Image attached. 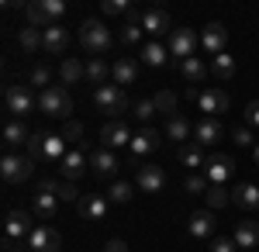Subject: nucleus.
I'll return each mask as SVG.
<instances>
[{"mask_svg":"<svg viewBox=\"0 0 259 252\" xmlns=\"http://www.w3.org/2000/svg\"><path fill=\"white\" fill-rule=\"evenodd\" d=\"M166 49H169V56L183 62V59H190L194 52L200 49V35L190 28V24H183V28H173V35L166 38Z\"/></svg>","mask_w":259,"mask_h":252,"instance_id":"obj_8","label":"nucleus"},{"mask_svg":"<svg viewBox=\"0 0 259 252\" xmlns=\"http://www.w3.org/2000/svg\"><path fill=\"white\" fill-rule=\"evenodd\" d=\"M142 62H145L149 69H166V66H177L180 69V62L169 56V49H166L162 41H152V38L142 45Z\"/></svg>","mask_w":259,"mask_h":252,"instance_id":"obj_16","label":"nucleus"},{"mask_svg":"<svg viewBox=\"0 0 259 252\" xmlns=\"http://www.w3.org/2000/svg\"><path fill=\"white\" fill-rule=\"evenodd\" d=\"M24 245L31 252H59L62 249V235L49 225H35V232L24 238Z\"/></svg>","mask_w":259,"mask_h":252,"instance_id":"obj_14","label":"nucleus"},{"mask_svg":"<svg viewBox=\"0 0 259 252\" xmlns=\"http://www.w3.org/2000/svg\"><path fill=\"white\" fill-rule=\"evenodd\" d=\"M252 159H256V166H259V145H256V149H252Z\"/></svg>","mask_w":259,"mask_h":252,"instance_id":"obj_52","label":"nucleus"},{"mask_svg":"<svg viewBox=\"0 0 259 252\" xmlns=\"http://www.w3.org/2000/svg\"><path fill=\"white\" fill-rule=\"evenodd\" d=\"M187 100H194V104L200 100V90H197V87H187Z\"/></svg>","mask_w":259,"mask_h":252,"instance_id":"obj_51","label":"nucleus"},{"mask_svg":"<svg viewBox=\"0 0 259 252\" xmlns=\"http://www.w3.org/2000/svg\"><path fill=\"white\" fill-rule=\"evenodd\" d=\"M73 104H76V100L69 94V87H62V83H56V87H49V90L38 94V111L45 117H66V121H69Z\"/></svg>","mask_w":259,"mask_h":252,"instance_id":"obj_3","label":"nucleus"},{"mask_svg":"<svg viewBox=\"0 0 259 252\" xmlns=\"http://www.w3.org/2000/svg\"><path fill=\"white\" fill-rule=\"evenodd\" d=\"M107 79H111V66L100 56L90 59V62H87V83H94V90H97V87H107Z\"/></svg>","mask_w":259,"mask_h":252,"instance_id":"obj_36","label":"nucleus"},{"mask_svg":"<svg viewBox=\"0 0 259 252\" xmlns=\"http://www.w3.org/2000/svg\"><path fill=\"white\" fill-rule=\"evenodd\" d=\"M118 166H121V159L111 152V149L90 152V173H97L100 180H114V176H118Z\"/></svg>","mask_w":259,"mask_h":252,"instance_id":"obj_19","label":"nucleus"},{"mask_svg":"<svg viewBox=\"0 0 259 252\" xmlns=\"http://www.w3.org/2000/svg\"><path fill=\"white\" fill-rule=\"evenodd\" d=\"M62 138H66L73 149H80V142H83V121H73V117H69V121L62 124Z\"/></svg>","mask_w":259,"mask_h":252,"instance_id":"obj_43","label":"nucleus"},{"mask_svg":"<svg viewBox=\"0 0 259 252\" xmlns=\"http://www.w3.org/2000/svg\"><path fill=\"white\" fill-rule=\"evenodd\" d=\"M132 114H135V121H139V124H145V128H149V124H152V117L159 114V111H156V100H152V97L135 100V104H132Z\"/></svg>","mask_w":259,"mask_h":252,"instance_id":"obj_37","label":"nucleus"},{"mask_svg":"<svg viewBox=\"0 0 259 252\" xmlns=\"http://www.w3.org/2000/svg\"><path fill=\"white\" fill-rule=\"evenodd\" d=\"M18 49L21 52H35V49H41V31L31 28V24H24V28L18 31Z\"/></svg>","mask_w":259,"mask_h":252,"instance_id":"obj_38","label":"nucleus"},{"mask_svg":"<svg viewBox=\"0 0 259 252\" xmlns=\"http://www.w3.org/2000/svg\"><path fill=\"white\" fill-rule=\"evenodd\" d=\"M111 79H114V87H132L135 79H139V62L135 59H118L114 66H111Z\"/></svg>","mask_w":259,"mask_h":252,"instance_id":"obj_27","label":"nucleus"},{"mask_svg":"<svg viewBox=\"0 0 259 252\" xmlns=\"http://www.w3.org/2000/svg\"><path fill=\"white\" fill-rule=\"evenodd\" d=\"M180 76H183L187 83H190V87H194V83H200L204 76H211V66H207L204 59L190 56V59H183V62H180Z\"/></svg>","mask_w":259,"mask_h":252,"instance_id":"obj_31","label":"nucleus"},{"mask_svg":"<svg viewBox=\"0 0 259 252\" xmlns=\"http://www.w3.org/2000/svg\"><path fill=\"white\" fill-rule=\"evenodd\" d=\"M204 200H207V211H221L225 204H232V194H228L225 187H207Z\"/></svg>","mask_w":259,"mask_h":252,"instance_id":"obj_39","label":"nucleus"},{"mask_svg":"<svg viewBox=\"0 0 259 252\" xmlns=\"http://www.w3.org/2000/svg\"><path fill=\"white\" fill-rule=\"evenodd\" d=\"M107 207H111V200L104 194H83L80 204H76V214H80L83 221H104L107 218Z\"/></svg>","mask_w":259,"mask_h":252,"instance_id":"obj_17","label":"nucleus"},{"mask_svg":"<svg viewBox=\"0 0 259 252\" xmlns=\"http://www.w3.org/2000/svg\"><path fill=\"white\" fill-rule=\"evenodd\" d=\"M187 235L190 238H214L218 235V218H214V211H194L187 218Z\"/></svg>","mask_w":259,"mask_h":252,"instance_id":"obj_15","label":"nucleus"},{"mask_svg":"<svg viewBox=\"0 0 259 252\" xmlns=\"http://www.w3.org/2000/svg\"><path fill=\"white\" fill-rule=\"evenodd\" d=\"M31 214L35 211H24V207H11V211H7V221H4V245H7V249H14L18 242H24L28 235L35 232Z\"/></svg>","mask_w":259,"mask_h":252,"instance_id":"obj_7","label":"nucleus"},{"mask_svg":"<svg viewBox=\"0 0 259 252\" xmlns=\"http://www.w3.org/2000/svg\"><path fill=\"white\" fill-rule=\"evenodd\" d=\"M152 100H156V111H159V114H166V117L177 114V104H180V100H177V94H173V90H159Z\"/></svg>","mask_w":259,"mask_h":252,"instance_id":"obj_40","label":"nucleus"},{"mask_svg":"<svg viewBox=\"0 0 259 252\" xmlns=\"http://www.w3.org/2000/svg\"><path fill=\"white\" fill-rule=\"evenodd\" d=\"M166 138H169V142H177V145H183V142H190V138H194V124H190L183 114H173L169 121H166Z\"/></svg>","mask_w":259,"mask_h":252,"instance_id":"obj_29","label":"nucleus"},{"mask_svg":"<svg viewBox=\"0 0 259 252\" xmlns=\"http://www.w3.org/2000/svg\"><path fill=\"white\" fill-rule=\"evenodd\" d=\"M31 135H35V132H28V124L18 121V117H11V121L4 124V145H7V152H21V145L28 149Z\"/></svg>","mask_w":259,"mask_h":252,"instance_id":"obj_20","label":"nucleus"},{"mask_svg":"<svg viewBox=\"0 0 259 252\" xmlns=\"http://www.w3.org/2000/svg\"><path fill=\"white\" fill-rule=\"evenodd\" d=\"M100 11H104V14H132L135 7H132V4H124V0H104V4H100Z\"/></svg>","mask_w":259,"mask_h":252,"instance_id":"obj_48","label":"nucleus"},{"mask_svg":"<svg viewBox=\"0 0 259 252\" xmlns=\"http://www.w3.org/2000/svg\"><path fill=\"white\" fill-rule=\"evenodd\" d=\"M135 190H139V187H135L132 180H111V183H107V200L118 204V207H124V204H132Z\"/></svg>","mask_w":259,"mask_h":252,"instance_id":"obj_32","label":"nucleus"},{"mask_svg":"<svg viewBox=\"0 0 259 252\" xmlns=\"http://www.w3.org/2000/svg\"><path fill=\"white\" fill-rule=\"evenodd\" d=\"M177 159L183 162V166H187V170H200V166L207 162V155H204V145H200V142H194V138H190V142H183V145L177 149Z\"/></svg>","mask_w":259,"mask_h":252,"instance_id":"obj_28","label":"nucleus"},{"mask_svg":"<svg viewBox=\"0 0 259 252\" xmlns=\"http://www.w3.org/2000/svg\"><path fill=\"white\" fill-rule=\"evenodd\" d=\"M94 107H97L100 114H107V117H121L128 107H132V100H128V94H124L121 87L107 83V87H97V90H94Z\"/></svg>","mask_w":259,"mask_h":252,"instance_id":"obj_6","label":"nucleus"},{"mask_svg":"<svg viewBox=\"0 0 259 252\" xmlns=\"http://www.w3.org/2000/svg\"><path fill=\"white\" fill-rule=\"evenodd\" d=\"M225 45H228V28H225L221 21H207V24L200 28V49L214 59V56L225 52Z\"/></svg>","mask_w":259,"mask_h":252,"instance_id":"obj_12","label":"nucleus"},{"mask_svg":"<svg viewBox=\"0 0 259 252\" xmlns=\"http://www.w3.org/2000/svg\"><path fill=\"white\" fill-rule=\"evenodd\" d=\"M66 145H69V142L62 138V132H35L24 152L31 155V159H45V162H62V159H66V152H69Z\"/></svg>","mask_w":259,"mask_h":252,"instance_id":"obj_1","label":"nucleus"},{"mask_svg":"<svg viewBox=\"0 0 259 252\" xmlns=\"http://www.w3.org/2000/svg\"><path fill=\"white\" fill-rule=\"evenodd\" d=\"M111 31H107V24L104 21H97V18H87L80 24V45L90 52V56L97 59V56H104L107 49H111Z\"/></svg>","mask_w":259,"mask_h":252,"instance_id":"obj_5","label":"nucleus"},{"mask_svg":"<svg viewBox=\"0 0 259 252\" xmlns=\"http://www.w3.org/2000/svg\"><path fill=\"white\" fill-rule=\"evenodd\" d=\"M232 138H235V145H242V149H256V138H252V128L249 124H239L232 132Z\"/></svg>","mask_w":259,"mask_h":252,"instance_id":"obj_47","label":"nucleus"},{"mask_svg":"<svg viewBox=\"0 0 259 252\" xmlns=\"http://www.w3.org/2000/svg\"><path fill=\"white\" fill-rule=\"evenodd\" d=\"M204 176H207V183L211 187H225L232 176H235V159L225 152H214L207 155V162H204Z\"/></svg>","mask_w":259,"mask_h":252,"instance_id":"obj_10","label":"nucleus"},{"mask_svg":"<svg viewBox=\"0 0 259 252\" xmlns=\"http://www.w3.org/2000/svg\"><path fill=\"white\" fill-rule=\"evenodd\" d=\"M41 11H45V18H49V24H59L62 18H66V4L62 0H38Z\"/></svg>","mask_w":259,"mask_h":252,"instance_id":"obj_42","label":"nucleus"},{"mask_svg":"<svg viewBox=\"0 0 259 252\" xmlns=\"http://www.w3.org/2000/svg\"><path fill=\"white\" fill-rule=\"evenodd\" d=\"M232 238H235V245H239L242 252H249V249H256L259 245V221H239L235 225V232H232Z\"/></svg>","mask_w":259,"mask_h":252,"instance_id":"obj_24","label":"nucleus"},{"mask_svg":"<svg viewBox=\"0 0 259 252\" xmlns=\"http://www.w3.org/2000/svg\"><path fill=\"white\" fill-rule=\"evenodd\" d=\"M132 128L124 124V121H107L104 128H100V149H111V152H118L124 145H132Z\"/></svg>","mask_w":259,"mask_h":252,"instance_id":"obj_13","label":"nucleus"},{"mask_svg":"<svg viewBox=\"0 0 259 252\" xmlns=\"http://www.w3.org/2000/svg\"><path fill=\"white\" fill-rule=\"evenodd\" d=\"M211 76L214 79H232L235 76V69H239V62H235V56H228V52H221V56H214L211 62Z\"/></svg>","mask_w":259,"mask_h":252,"instance_id":"obj_35","label":"nucleus"},{"mask_svg":"<svg viewBox=\"0 0 259 252\" xmlns=\"http://www.w3.org/2000/svg\"><path fill=\"white\" fill-rule=\"evenodd\" d=\"M228 104H232V100H228V94H225V90H204V94H200V100H197V107L204 111V117L225 114V111H228Z\"/></svg>","mask_w":259,"mask_h":252,"instance_id":"obj_23","label":"nucleus"},{"mask_svg":"<svg viewBox=\"0 0 259 252\" xmlns=\"http://www.w3.org/2000/svg\"><path fill=\"white\" fill-rule=\"evenodd\" d=\"M104 252H128V245H124V238H111V242L104 245Z\"/></svg>","mask_w":259,"mask_h":252,"instance_id":"obj_50","label":"nucleus"},{"mask_svg":"<svg viewBox=\"0 0 259 252\" xmlns=\"http://www.w3.org/2000/svg\"><path fill=\"white\" fill-rule=\"evenodd\" d=\"M135 187H139L142 194H159L162 187H166V173H162L159 166L145 162V166H139V173H135Z\"/></svg>","mask_w":259,"mask_h":252,"instance_id":"obj_18","label":"nucleus"},{"mask_svg":"<svg viewBox=\"0 0 259 252\" xmlns=\"http://www.w3.org/2000/svg\"><path fill=\"white\" fill-rule=\"evenodd\" d=\"M245 124H249V128H259V100H252V104L245 107Z\"/></svg>","mask_w":259,"mask_h":252,"instance_id":"obj_49","label":"nucleus"},{"mask_svg":"<svg viewBox=\"0 0 259 252\" xmlns=\"http://www.w3.org/2000/svg\"><path fill=\"white\" fill-rule=\"evenodd\" d=\"M4 107H7V114L24 121V117H31L38 111V97L31 94V87L28 83H14V87H7L4 90Z\"/></svg>","mask_w":259,"mask_h":252,"instance_id":"obj_4","label":"nucleus"},{"mask_svg":"<svg viewBox=\"0 0 259 252\" xmlns=\"http://www.w3.org/2000/svg\"><path fill=\"white\" fill-rule=\"evenodd\" d=\"M232 204H239L242 211H259V183H235Z\"/></svg>","mask_w":259,"mask_h":252,"instance_id":"obj_26","label":"nucleus"},{"mask_svg":"<svg viewBox=\"0 0 259 252\" xmlns=\"http://www.w3.org/2000/svg\"><path fill=\"white\" fill-rule=\"evenodd\" d=\"M38 190H52L59 200H73V204H80V190H76V183H66V180H56V176H45Z\"/></svg>","mask_w":259,"mask_h":252,"instance_id":"obj_30","label":"nucleus"},{"mask_svg":"<svg viewBox=\"0 0 259 252\" xmlns=\"http://www.w3.org/2000/svg\"><path fill=\"white\" fill-rule=\"evenodd\" d=\"M139 24H142V31H145L152 41H159V35H173V18H169L166 7H152V11H145Z\"/></svg>","mask_w":259,"mask_h":252,"instance_id":"obj_11","label":"nucleus"},{"mask_svg":"<svg viewBox=\"0 0 259 252\" xmlns=\"http://www.w3.org/2000/svg\"><path fill=\"white\" fill-rule=\"evenodd\" d=\"M69 28H62V24H52V28H45L41 31V49L45 52H52V56H59V52H66V45H69Z\"/></svg>","mask_w":259,"mask_h":252,"instance_id":"obj_22","label":"nucleus"},{"mask_svg":"<svg viewBox=\"0 0 259 252\" xmlns=\"http://www.w3.org/2000/svg\"><path fill=\"white\" fill-rule=\"evenodd\" d=\"M7 252H31V249H28V245H24V249H18V245H14V249H7Z\"/></svg>","mask_w":259,"mask_h":252,"instance_id":"obj_53","label":"nucleus"},{"mask_svg":"<svg viewBox=\"0 0 259 252\" xmlns=\"http://www.w3.org/2000/svg\"><path fill=\"white\" fill-rule=\"evenodd\" d=\"M142 38H145V31H142L139 21H128V24L121 28V41H124V45H142Z\"/></svg>","mask_w":259,"mask_h":252,"instance_id":"obj_45","label":"nucleus"},{"mask_svg":"<svg viewBox=\"0 0 259 252\" xmlns=\"http://www.w3.org/2000/svg\"><path fill=\"white\" fill-rule=\"evenodd\" d=\"M31 211L38 214V218H56L59 214V197L52 194V190H38L35 200H31Z\"/></svg>","mask_w":259,"mask_h":252,"instance_id":"obj_33","label":"nucleus"},{"mask_svg":"<svg viewBox=\"0 0 259 252\" xmlns=\"http://www.w3.org/2000/svg\"><path fill=\"white\" fill-rule=\"evenodd\" d=\"M90 173V152L87 149H69L66 152V159L59 162V180H66V183H80L83 176Z\"/></svg>","mask_w":259,"mask_h":252,"instance_id":"obj_9","label":"nucleus"},{"mask_svg":"<svg viewBox=\"0 0 259 252\" xmlns=\"http://www.w3.org/2000/svg\"><path fill=\"white\" fill-rule=\"evenodd\" d=\"M59 79H62V87H73V83L87 79V62H80V59H66V62L59 66Z\"/></svg>","mask_w":259,"mask_h":252,"instance_id":"obj_34","label":"nucleus"},{"mask_svg":"<svg viewBox=\"0 0 259 252\" xmlns=\"http://www.w3.org/2000/svg\"><path fill=\"white\" fill-rule=\"evenodd\" d=\"M28 87H38V90L56 87V83H52V69H49V66H35V69L28 73Z\"/></svg>","mask_w":259,"mask_h":252,"instance_id":"obj_41","label":"nucleus"},{"mask_svg":"<svg viewBox=\"0 0 259 252\" xmlns=\"http://www.w3.org/2000/svg\"><path fill=\"white\" fill-rule=\"evenodd\" d=\"M207 252H239V245H235L232 235H214L211 245H207Z\"/></svg>","mask_w":259,"mask_h":252,"instance_id":"obj_46","label":"nucleus"},{"mask_svg":"<svg viewBox=\"0 0 259 252\" xmlns=\"http://www.w3.org/2000/svg\"><path fill=\"white\" fill-rule=\"evenodd\" d=\"M221 138H225V124H221L218 117H204V121L194 124V142H200L204 149L207 145H218Z\"/></svg>","mask_w":259,"mask_h":252,"instance_id":"obj_21","label":"nucleus"},{"mask_svg":"<svg viewBox=\"0 0 259 252\" xmlns=\"http://www.w3.org/2000/svg\"><path fill=\"white\" fill-rule=\"evenodd\" d=\"M156 149H159V135H156L152 128H139L135 138H132V155H135V159H142V155H156Z\"/></svg>","mask_w":259,"mask_h":252,"instance_id":"obj_25","label":"nucleus"},{"mask_svg":"<svg viewBox=\"0 0 259 252\" xmlns=\"http://www.w3.org/2000/svg\"><path fill=\"white\" fill-rule=\"evenodd\" d=\"M35 173V159L24 152H4L0 155V180L7 183V187H18V183H28Z\"/></svg>","mask_w":259,"mask_h":252,"instance_id":"obj_2","label":"nucleus"},{"mask_svg":"<svg viewBox=\"0 0 259 252\" xmlns=\"http://www.w3.org/2000/svg\"><path fill=\"white\" fill-rule=\"evenodd\" d=\"M207 187H211V183H207V176H204V173H190V176H187V183H183V190H187L190 197L207 194Z\"/></svg>","mask_w":259,"mask_h":252,"instance_id":"obj_44","label":"nucleus"}]
</instances>
